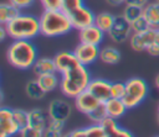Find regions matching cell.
<instances>
[{
    "label": "cell",
    "instance_id": "obj_5",
    "mask_svg": "<svg viewBox=\"0 0 159 137\" xmlns=\"http://www.w3.org/2000/svg\"><path fill=\"white\" fill-rule=\"evenodd\" d=\"M149 86L148 83L138 77L130 78L125 81V93L122 98L128 110L139 106L148 96Z\"/></svg>",
    "mask_w": 159,
    "mask_h": 137
},
{
    "label": "cell",
    "instance_id": "obj_22",
    "mask_svg": "<svg viewBox=\"0 0 159 137\" xmlns=\"http://www.w3.org/2000/svg\"><path fill=\"white\" fill-rule=\"evenodd\" d=\"M143 15L148 20L152 28L159 27V2L150 1L143 7Z\"/></svg>",
    "mask_w": 159,
    "mask_h": 137
},
{
    "label": "cell",
    "instance_id": "obj_21",
    "mask_svg": "<svg viewBox=\"0 0 159 137\" xmlns=\"http://www.w3.org/2000/svg\"><path fill=\"white\" fill-rule=\"evenodd\" d=\"M58 72H55V73H47V74H42V75H39L36 79L39 80L40 85L43 88V90L46 93H50V91H53L55 89H57L61 84V78L58 77L57 74Z\"/></svg>",
    "mask_w": 159,
    "mask_h": 137
},
{
    "label": "cell",
    "instance_id": "obj_40",
    "mask_svg": "<svg viewBox=\"0 0 159 137\" xmlns=\"http://www.w3.org/2000/svg\"><path fill=\"white\" fill-rule=\"evenodd\" d=\"M6 36H9L7 35V30H6L5 25H1V27H0V37H1V41H4Z\"/></svg>",
    "mask_w": 159,
    "mask_h": 137
},
{
    "label": "cell",
    "instance_id": "obj_23",
    "mask_svg": "<svg viewBox=\"0 0 159 137\" xmlns=\"http://www.w3.org/2000/svg\"><path fill=\"white\" fill-rule=\"evenodd\" d=\"M120 52L118 48L113 47V46H106L103 48H101V53H99V59L101 62H103L104 64H117L120 60Z\"/></svg>",
    "mask_w": 159,
    "mask_h": 137
},
{
    "label": "cell",
    "instance_id": "obj_15",
    "mask_svg": "<svg viewBox=\"0 0 159 137\" xmlns=\"http://www.w3.org/2000/svg\"><path fill=\"white\" fill-rule=\"evenodd\" d=\"M104 35L106 32L102 31L99 27H97L94 23L91 26H87L82 30L78 31V38L80 42H84V43H91V44H97L99 46L103 39H104Z\"/></svg>",
    "mask_w": 159,
    "mask_h": 137
},
{
    "label": "cell",
    "instance_id": "obj_45",
    "mask_svg": "<svg viewBox=\"0 0 159 137\" xmlns=\"http://www.w3.org/2000/svg\"><path fill=\"white\" fill-rule=\"evenodd\" d=\"M155 137H159V136H155Z\"/></svg>",
    "mask_w": 159,
    "mask_h": 137
},
{
    "label": "cell",
    "instance_id": "obj_34",
    "mask_svg": "<svg viewBox=\"0 0 159 137\" xmlns=\"http://www.w3.org/2000/svg\"><path fill=\"white\" fill-rule=\"evenodd\" d=\"M43 10H60L62 0H40Z\"/></svg>",
    "mask_w": 159,
    "mask_h": 137
},
{
    "label": "cell",
    "instance_id": "obj_42",
    "mask_svg": "<svg viewBox=\"0 0 159 137\" xmlns=\"http://www.w3.org/2000/svg\"><path fill=\"white\" fill-rule=\"evenodd\" d=\"M154 84H155V88L159 90V74L155 77V79H154Z\"/></svg>",
    "mask_w": 159,
    "mask_h": 137
},
{
    "label": "cell",
    "instance_id": "obj_12",
    "mask_svg": "<svg viewBox=\"0 0 159 137\" xmlns=\"http://www.w3.org/2000/svg\"><path fill=\"white\" fill-rule=\"evenodd\" d=\"M111 86H112V81L101 79V78H94V79H91V81L87 86V90L89 93H92L99 101L106 102L108 99L112 98Z\"/></svg>",
    "mask_w": 159,
    "mask_h": 137
},
{
    "label": "cell",
    "instance_id": "obj_28",
    "mask_svg": "<svg viewBox=\"0 0 159 137\" xmlns=\"http://www.w3.org/2000/svg\"><path fill=\"white\" fill-rule=\"evenodd\" d=\"M122 15L129 22H132L133 20H135L137 17H139V16L143 15V7L142 6H137V5H132V4H125Z\"/></svg>",
    "mask_w": 159,
    "mask_h": 137
},
{
    "label": "cell",
    "instance_id": "obj_17",
    "mask_svg": "<svg viewBox=\"0 0 159 137\" xmlns=\"http://www.w3.org/2000/svg\"><path fill=\"white\" fill-rule=\"evenodd\" d=\"M101 125L103 126L107 137H134L133 133L129 130H125L124 127H120L117 123V120L116 118H112L109 116L106 117L102 121Z\"/></svg>",
    "mask_w": 159,
    "mask_h": 137
},
{
    "label": "cell",
    "instance_id": "obj_2",
    "mask_svg": "<svg viewBox=\"0 0 159 137\" xmlns=\"http://www.w3.org/2000/svg\"><path fill=\"white\" fill-rule=\"evenodd\" d=\"M91 79L92 78L87 67L83 64H78L77 67L61 74L60 89L65 96L75 99L78 94L87 90Z\"/></svg>",
    "mask_w": 159,
    "mask_h": 137
},
{
    "label": "cell",
    "instance_id": "obj_7",
    "mask_svg": "<svg viewBox=\"0 0 159 137\" xmlns=\"http://www.w3.org/2000/svg\"><path fill=\"white\" fill-rule=\"evenodd\" d=\"M70 20H71V23L73 26V28L76 30H82L87 26H91L94 23V19H96V14L89 9L87 7L86 5H82L80 6L78 9L71 11L70 14H67Z\"/></svg>",
    "mask_w": 159,
    "mask_h": 137
},
{
    "label": "cell",
    "instance_id": "obj_14",
    "mask_svg": "<svg viewBox=\"0 0 159 137\" xmlns=\"http://www.w3.org/2000/svg\"><path fill=\"white\" fill-rule=\"evenodd\" d=\"M55 63H56V68H57V72L60 74L77 67L80 63V60L77 59L75 52H70V51H62V52H58L55 57Z\"/></svg>",
    "mask_w": 159,
    "mask_h": 137
},
{
    "label": "cell",
    "instance_id": "obj_43",
    "mask_svg": "<svg viewBox=\"0 0 159 137\" xmlns=\"http://www.w3.org/2000/svg\"><path fill=\"white\" fill-rule=\"evenodd\" d=\"M157 121H158V125H159V105H158V115H157Z\"/></svg>",
    "mask_w": 159,
    "mask_h": 137
},
{
    "label": "cell",
    "instance_id": "obj_29",
    "mask_svg": "<svg viewBox=\"0 0 159 137\" xmlns=\"http://www.w3.org/2000/svg\"><path fill=\"white\" fill-rule=\"evenodd\" d=\"M130 26H132V31L133 32H143V31H147V30L152 28L149 22H148V20L144 17V15H142V16L137 17L135 20H133L130 22Z\"/></svg>",
    "mask_w": 159,
    "mask_h": 137
},
{
    "label": "cell",
    "instance_id": "obj_8",
    "mask_svg": "<svg viewBox=\"0 0 159 137\" xmlns=\"http://www.w3.org/2000/svg\"><path fill=\"white\" fill-rule=\"evenodd\" d=\"M73 52H75L77 59L80 60V63L83 64V65H86V67H88V65L93 64L99 58L101 48L97 44L80 42L76 46V48H75Z\"/></svg>",
    "mask_w": 159,
    "mask_h": 137
},
{
    "label": "cell",
    "instance_id": "obj_38",
    "mask_svg": "<svg viewBox=\"0 0 159 137\" xmlns=\"http://www.w3.org/2000/svg\"><path fill=\"white\" fill-rule=\"evenodd\" d=\"M148 2H149V0H127V4H132V5H137V6H142V7H144Z\"/></svg>",
    "mask_w": 159,
    "mask_h": 137
},
{
    "label": "cell",
    "instance_id": "obj_25",
    "mask_svg": "<svg viewBox=\"0 0 159 137\" xmlns=\"http://www.w3.org/2000/svg\"><path fill=\"white\" fill-rule=\"evenodd\" d=\"M25 93L32 100H40V99H42L46 95V91L40 85V83H39L37 79H32V80H29L26 83V85H25Z\"/></svg>",
    "mask_w": 159,
    "mask_h": 137
},
{
    "label": "cell",
    "instance_id": "obj_44",
    "mask_svg": "<svg viewBox=\"0 0 159 137\" xmlns=\"http://www.w3.org/2000/svg\"><path fill=\"white\" fill-rule=\"evenodd\" d=\"M154 1H158V2H159V0H154Z\"/></svg>",
    "mask_w": 159,
    "mask_h": 137
},
{
    "label": "cell",
    "instance_id": "obj_4",
    "mask_svg": "<svg viewBox=\"0 0 159 137\" xmlns=\"http://www.w3.org/2000/svg\"><path fill=\"white\" fill-rule=\"evenodd\" d=\"M12 39H32L41 33L40 19L30 14H20L5 25Z\"/></svg>",
    "mask_w": 159,
    "mask_h": 137
},
{
    "label": "cell",
    "instance_id": "obj_20",
    "mask_svg": "<svg viewBox=\"0 0 159 137\" xmlns=\"http://www.w3.org/2000/svg\"><path fill=\"white\" fill-rule=\"evenodd\" d=\"M32 70L37 77L42 75V74H47V73H55V72H57L55 59L48 58V57L37 58V60L35 62V64L32 67Z\"/></svg>",
    "mask_w": 159,
    "mask_h": 137
},
{
    "label": "cell",
    "instance_id": "obj_37",
    "mask_svg": "<svg viewBox=\"0 0 159 137\" xmlns=\"http://www.w3.org/2000/svg\"><path fill=\"white\" fill-rule=\"evenodd\" d=\"M147 52L150 54V56H154V57H157V56H159V47L155 44V43H153L148 49H147Z\"/></svg>",
    "mask_w": 159,
    "mask_h": 137
},
{
    "label": "cell",
    "instance_id": "obj_31",
    "mask_svg": "<svg viewBox=\"0 0 159 137\" xmlns=\"http://www.w3.org/2000/svg\"><path fill=\"white\" fill-rule=\"evenodd\" d=\"M124 93H125V83L112 81V86H111V95H112V98L122 99Z\"/></svg>",
    "mask_w": 159,
    "mask_h": 137
},
{
    "label": "cell",
    "instance_id": "obj_32",
    "mask_svg": "<svg viewBox=\"0 0 159 137\" xmlns=\"http://www.w3.org/2000/svg\"><path fill=\"white\" fill-rule=\"evenodd\" d=\"M84 5L83 0H62V5H61V10L65 11L66 14H70L71 11L78 9L80 6Z\"/></svg>",
    "mask_w": 159,
    "mask_h": 137
},
{
    "label": "cell",
    "instance_id": "obj_9",
    "mask_svg": "<svg viewBox=\"0 0 159 137\" xmlns=\"http://www.w3.org/2000/svg\"><path fill=\"white\" fill-rule=\"evenodd\" d=\"M20 132V127L14 117V110L0 109V137H12Z\"/></svg>",
    "mask_w": 159,
    "mask_h": 137
},
{
    "label": "cell",
    "instance_id": "obj_30",
    "mask_svg": "<svg viewBox=\"0 0 159 137\" xmlns=\"http://www.w3.org/2000/svg\"><path fill=\"white\" fill-rule=\"evenodd\" d=\"M14 117H15V121L17 122L20 130L29 125V111L22 110V109H15Z\"/></svg>",
    "mask_w": 159,
    "mask_h": 137
},
{
    "label": "cell",
    "instance_id": "obj_33",
    "mask_svg": "<svg viewBox=\"0 0 159 137\" xmlns=\"http://www.w3.org/2000/svg\"><path fill=\"white\" fill-rule=\"evenodd\" d=\"M19 135H20V137H43V131L34 128V127L27 125L26 127L20 130Z\"/></svg>",
    "mask_w": 159,
    "mask_h": 137
},
{
    "label": "cell",
    "instance_id": "obj_35",
    "mask_svg": "<svg viewBox=\"0 0 159 137\" xmlns=\"http://www.w3.org/2000/svg\"><path fill=\"white\" fill-rule=\"evenodd\" d=\"M7 1L15 5L16 7H19L20 10H24V9H29L30 6H32L36 0H7Z\"/></svg>",
    "mask_w": 159,
    "mask_h": 137
},
{
    "label": "cell",
    "instance_id": "obj_27",
    "mask_svg": "<svg viewBox=\"0 0 159 137\" xmlns=\"http://www.w3.org/2000/svg\"><path fill=\"white\" fill-rule=\"evenodd\" d=\"M87 117L92 121V123H102V121H103L106 117H108L104 102H101L93 111H91V112L87 115Z\"/></svg>",
    "mask_w": 159,
    "mask_h": 137
},
{
    "label": "cell",
    "instance_id": "obj_10",
    "mask_svg": "<svg viewBox=\"0 0 159 137\" xmlns=\"http://www.w3.org/2000/svg\"><path fill=\"white\" fill-rule=\"evenodd\" d=\"M155 39V28H149L143 32H133L129 38V46L135 52L147 51Z\"/></svg>",
    "mask_w": 159,
    "mask_h": 137
},
{
    "label": "cell",
    "instance_id": "obj_18",
    "mask_svg": "<svg viewBox=\"0 0 159 137\" xmlns=\"http://www.w3.org/2000/svg\"><path fill=\"white\" fill-rule=\"evenodd\" d=\"M48 122H50V116L47 111L45 112L42 109L39 107H35L29 111V126L43 131L47 127Z\"/></svg>",
    "mask_w": 159,
    "mask_h": 137
},
{
    "label": "cell",
    "instance_id": "obj_19",
    "mask_svg": "<svg viewBox=\"0 0 159 137\" xmlns=\"http://www.w3.org/2000/svg\"><path fill=\"white\" fill-rule=\"evenodd\" d=\"M106 110H107V115L112 118L119 120L128 110L127 105L124 104V101L122 99H117V98H111L108 99L106 102Z\"/></svg>",
    "mask_w": 159,
    "mask_h": 137
},
{
    "label": "cell",
    "instance_id": "obj_36",
    "mask_svg": "<svg viewBox=\"0 0 159 137\" xmlns=\"http://www.w3.org/2000/svg\"><path fill=\"white\" fill-rule=\"evenodd\" d=\"M62 136H63V131L56 130V128H53L48 125L43 130V137H62Z\"/></svg>",
    "mask_w": 159,
    "mask_h": 137
},
{
    "label": "cell",
    "instance_id": "obj_16",
    "mask_svg": "<svg viewBox=\"0 0 159 137\" xmlns=\"http://www.w3.org/2000/svg\"><path fill=\"white\" fill-rule=\"evenodd\" d=\"M62 137H107V135L101 123H91L89 126L66 132Z\"/></svg>",
    "mask_w": 159,
    "mask_h": 137
},
{
    "label": "cell",
    "instance_id": "obj_26",
    "mask_svg": "<svg viewBox=\"0 0 159 137\" xmlns=\"http://www.w3.org/2000/svg\"><path fill=\"white\" fill-rule=\"evenodd\" d=\"M114 19H116V15H113L108 11H103V12H99V14L96 15L94 25L107 33L111 30V27L114 22Z\"/></svg>",
    "mask_w": 159,
    "mask_h": 137
},
{
    "label": "cell",
    "instance_id": "obj_11",
    "mask_svg": "<svg viewBox=\"0 0 159 137\" xmlns=\"http://www.w3.org/2000/svg\"><path fill=\"white\" fill-rule=\"evenodd\" d=\"M47 112L50 116V120H57V121H67L72 112V106L68 101L62 99H55L48 104Z\"/></svg>",
    "mask_w": 159,
    "mask_h": 137
},
{
    "label": "cell",
    "instance_id": "obj_41",
    "mask_svg": "<svg viewBox=\"0 0 159 137\" xmlns=\"http://www.w3.org/2000/svg\"><path fill=\"white\" fill-rule=\"evenodd\" d=\"M154 43L159 47V27L155 28V39H154Z\"/></svg>",
    "mask_w": 159,
    "mask_h": 137
},
{
    "label": "cell",
    "instance_id": "obj_1",
    "mask_svg": "<svg viewBox=\"0 0 159 137\" xmlns=\"http://www.w3.org/2000/svg\"><path fill=\"white\" fill-rule=\"evenodd\" d=\"M6 57L12 67L26 70L34 67L39 58V53L31 39H14L7 47Z\"/></svg>",
    "mask_w": 159,
    "mask_h": 137
},
{
    "label": "cell",
    "instance_id": "obj_24",
    "mask_svg": "<svg viewBox=\"0 0 159 137\" xmlns=\"http://www.w3.org/2000/svg\"><path fill=\"white\" fill-rule=\"evenodd\" d=\"M20 14H21V10L19 7H16L15 5H12L11 2H9V1L2 2L0 5V23L6 25L7 22L14 20Z\"/></svg>",
    "mask_w": 159,
    "mask_h": 137
},
{
    "label": "cell",
    "instance_id": "obj_3",
    "mask_svg": "<svg viewBox=\"0 0 159 137\" xmlns=\"http://www.w3.org/2000/svg\"><path fill=\"white\" fill-rule=\"evenodd\" d=\"M41 35L46 37H58L68 33L73 26L68 15L60 10H43L40 15Z\"/></svg>",
    "mask_w": 159,
    "mask_h": 137
},
{
    "label": "cell",
    "instance_id": "obj_6",
    "mask_svg": "<svg viewBox=\"0 0 159 137\" xmlns=\"http://www.w3.org/2000/svg\"><path fill=\"white\" fill-rule=\"evenodd\" d=\"M132 26L130 22L123 16V15H116L114 22L111 27V30L107 32L108 37L116 42V43H123L128 41L132 36Z\"/></svg>",
    "mask_w": 159,
    "mask_h": 137
},
{
    "label": "cell",
    "instance_id": "obj_13",
    "mask_svg": "<svg viewBox=\"0 0 159 137\" xmlns=\"http://www.w3.org/2000/svg\"><path fill=\"white\" fill-rule=\"evenodd\" d=\"M75 106L76 109L82 112V114H86L88 115L91 111H93L102 101H99L92 93H89L88 90H84L82 91L81 94H78L75 99Z\"/></svg>",
    "mask_w": 159,
    "mask_h": 137
},
{
    "label": "cell",
    "instance_id": "obj_39",
    "mask_svg": "<svg viewBox=\"0 0 159 137\" xmlns=\"http://www.w3.org/2000/svg\"><path fill=\"white\" fill-rule=\"evenodd\" d=\"M106 2L108 5H111V6L117 7V6H120L123 4H127V0H106Z\"/></svg>",
    "mask_w": 159,
    "mask_h": 137
}]
</instances>
